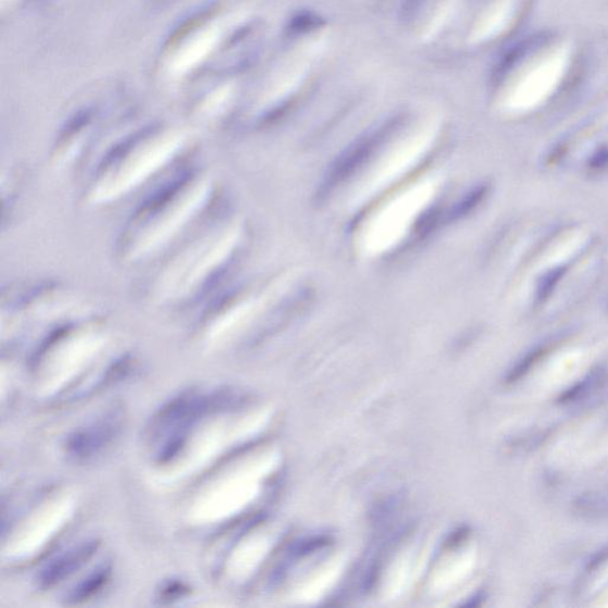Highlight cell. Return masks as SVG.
<instances>
[{"mask_svg":"<svg viewBox=\"0 0 608 608\" xmlns=\"http://www.w3.org/2000/svg\"><path fill=\"white\" fill-rule=\"evenodd\" d=\"M242 237V222L218 195L177 242L146 266L145 299L157 305L197 306L230 271Z\"/></svg>","mask_w":608,"mask_h":608,"instance_id":"6da1fadb","label":"cell"},{"mask_svg":"<svg viewBox=\"0 0 608 608\" xmlns=\"http://www.w3.org/2000/svg\"><path fill=\"white\" fill-rule=\"evenodd\" d=\"M218 195L205 170L187 164L180 166L132 210L117 242L121 262H153L203 216Z\"/></svg>","mask_w":608,"mask_h":608,"instance_id":"7a4b0ae2","label":"cell"},{"mask_svg":"<svg viewBox=\"0 0 608 608\" xmlns=\"http://www.w3.org/2000/svg\"><path fill=\"white\" fill-rule=\"evenodd\" d=\"M577 61V43L566 33L543 30L525 37L507 49L491 72L492 106L508 117L533 114L561 94Z\"/></svg>","mask_w":608,"mask_h":608,"instance_id":"3957f363","label":"cell"},{"mask_svg":"<svg viewBox=\"0 0 608 608\" xmlns=\"http://www.w3.org/2000/svg\"><path fill=\"white\" fill-rule=\"evenodd\" d=\"M184 139L169 131H145L109 142L79 165L83 203L106 206L127 197L184 157Z\"/></svg>","mask_w":608,"mask_h":608,"instance_id":"277c9868","label":"cell"},{"mask_svg":"<svg viewBox=\"0 0 608 608\" xmlns=\"http://www.w3.org/2000/svg\"><path fill=\"white\" fill-rule=\"evenodd\" d=\"M438 187L437 179L429 177L409 184L389 198L368 218L360 232V251L377 257L399 245L437 195Z\"/></svg>","mask_w":608,"mask_h":608,"instance_id":"5b68a950","label":"cell"},{"mask_svg":"<svg viewBox=\"0 0 608 608\" xmlns=\"http://www.w3.org/2000/svg\"><path fill=\"white\" fill-rule=\"evenodd\" d=\"M531 0H467L464 37L471 47L497 42L516 29Z\"/></svg>","mask_w":608,"mask_h":608,"instance_id":"8992f818","label":"cell"},{"mask_svg":"<svg viewBox=\"0 0 608 608\" xmlns=\"http://www.w3.org/2000/svg\"><path fill=\"white\" fill-rule=\"evenodd\" d=\"M463 0H404L402 23L421 42L432 41L463 9Z\"/></svg>","mask_w":608,"mask_h":608,"instance_id":"52a82bcc","label":"cell"},{"mask_svg":"<svg viewBox=\"0 0 608 608\" xmlns=\"http://www.w3.org/2000/svg\"><path fill=\"white\" fill-rule=\"evenodd\" d=\"M120 426L121 421L116 413L98 419L91 426L72 434L67 441L68 454L77 461H89L115 441Z\"/></svg>","mask_w":608,"mask_h":608,"instance_id":"ba28073f","label":"cell"},{"mask_svg":"<svg viewBox=\"0 0 608 608\" xmlns=\"http://www.w3.org/2000/svg\"><path fill=\"white\" fill-rule=\"evenodd\" d=\"M96 549L98 542L91 541L55 558L42 570L40 575L41 587L51 588L78 572L83 565L89 562Z\"/></svg>","mask_w":608,"mask_h":608,"instance_id":"9c48e42d","label":"cell"},{"mask_svg":"<svg viewBox=\"0 0 608 608\" xmlns=\"http://www.w3.org/2000/svg\"><path fill=\"white\" fill-rule=\"evenodd\" d=\"M607 383L608 366H597L593 368L585 378L574 384L572 388H569L558 397L557 402L560 404H568L585 400L588 396L604 388Z\"/></svg>","mask_w":608,"mask_h":608,"instance_id":"30bf717a","label":"cell"},{"mask_svg":"<svg viewBox=\"0 0 608 608\" xmlns=\"http://www.w3.org/2000/svg\"><path fill=\"white\" fill-rule=\"evenodd\" d=\"M562 340L564 337L554 338L529 351L510 371H508L505 381L507 384H514L525 378L529 374L530 370L539 364L543 358L547 357L553 350H555L557 345Z\"/></svg>","mask_w":608,"mask_h":608,"instance_id":"8fae6325","label":"cell"},{"mask_svg":"<svg viewBox=\"0 0 608 608\" xmlns=\"http://www.w3.org/2000/svg\"><path fill=\"white\" fill-rule=\"evenodd\" d=\"M108 578L109 569L107 567L96 569V572L92 573L89 578H86L68 594L67 601L69 604H79L90 599L99 591H102V588L106 585Z\"/></svg>","mask_w":608,"mask_h":608,"instance_id":"7c38bea8","label":"cell"},{"mask_svg":"<svg viewBox=\"0 0 608 608\" xmlns=\"http://www.w3.org/2000/svg\"><path fill=\"white\" fill-rule=\"evenodd\" d=\"M574 510L582 517L600 519L608 517V495L600 493L582 494L574 502Z\"/></svg>","mask_w":608,"mask_h":608,"instance_id":"4fadbf2b","label":"cell"},{"mask_svg":"<svg viewBox=\"0 0 608 608\" xmlns=\"http://www.w3.org/2000/svg\"><path fill=\"white\" fill-rule=\"evenodd\" d=\"M586 169L592 176H601L608 170V143L595 148L586 160Z\"/></svg>","mask_w":608,"mask_h":608,"instance_id":"5bb4252c","label":"cell"},{"mask_svg":"<svg viewBox=\"0 0 608 608\" xmlns=\"http://www.w3.org/2000/svg\"><path fill=\"white\" fill-rule=\"evenodd\" d=\"M608 561V545L604 549H601L598 554H595L591 561L588 562L586 570L587 573H593L595 570L599 569Z\"/></svg>","mask_w":608,"mask_h":608,"instance_id":"9a60e30c","label":"cell"},{"mask_svg":"<svg viewBox=\"0 0 608 608\" xmlns=\"http://www.w3.org/2000/svg\"><path fill=\"white\" fill-rule=\"evenodd\" d=\"M606 310H607V313H608V299L606 301Z\"/></svg>","mask_w":608,"mask_h":608,"instance_id":"2e32d148","label":"cell"}]
</instances>
